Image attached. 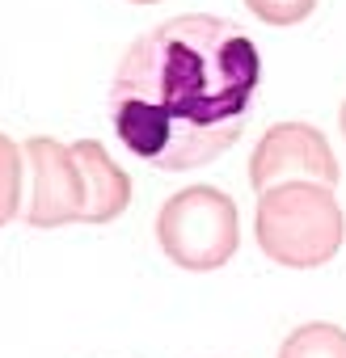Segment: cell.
Returning a JSON list of instances; mask_svg holds the SVG:
<instances>
[{
  "instance_id": "1",
  "label": "cell",
  "mask_w": 346,
  "mask_h": 358,
  "mask_svg": "<svg viewBox=\"0 0 346 358\" xmlns=\"http://www.w3.org/2000/svg\"><path fill=\"white\" fill-rule=\"evenodd\" d=\"M258 85L262 55L237 22L182 13L123 51L110 76V127L160 173L203 169L237 148Z\"/></svg>"
},
{
  "instance_id": "2",
  "label": "cell",
  "mask_w": 346,
  "mask_h": 358,
  "mask_svg": "<svg viewBox=\"0 0 346 358\" xmlns=\"http://www.w3.org/2000/svg\"><path fill=\"white\" fill-rule=\"evenodd\" d=\"M258 249L287 270H317L338 257L346 241V215L329 186L321 182H283L258 194L254 215Z\"/></svg>"
},
{
  "instance_id": "3",
  "label": "cell",
  "mask_w": 346,
  "mask_h": 358,
  "mask_svg": "<svg viewBox=\"0 0 346 358\" xmlns=\"http://www.w3.org/2000/svg\"><path fill=\"white\" fill-rule=\"evenodd\" d=\"M156 245L186 274H212L237 257L241 215L220 186H186L156 211Z\"/></svg>"
},
{
  "instance_id": "4",
  "label": "cell",
  "mask_w": 346,
  "mask_h": 358,
  "mask_svg": "<svg viewBox=\"0 0 346 358\" xmlns=\"http://www.w3.org/2000/svg\"><path fill=\"white\" fill-rule=\"evenodd\" d=\"M338 156L329 148V139L308 127V122H270L249 156V190L266 194L283 182H321V186H338Z\"/></svg>"
},
{
  "instance_id": "5",
  "label": "cell",
  "mask_w": 346,
  "mask_h": 358,
  "mask_svg": "<svg viewBox=\"0 0 346 358\" xmlns=\"http://www.w3.org/2000/svg\"><path fill=\"white\" fill-rule=\"evenodd\" d=\"M26 164L34 173V190L26 203V224L30 228H64V224H85V177L72 160V148L34 135L26 139Z\"/></svg>"
},
{
  "instance_id": "6",
  "label": "cell",
  "mask_w": 346,
  "mask_h": 358,
  "mask_svg": "<svg viewBox=\"0 0 346 358\" xmlns=\"http://www.w3.org/2000/svg\"><path fill=\"white\" fill-rule=\"evenodd\" d=\"M72 160L85 177V224H110L131 207V177L110 160V152L97 139L68 143Z\"/></svg>"
},
{
  "instance_id": "7",
  "label": "cell",
  "mask_w": 346,
  "mask_h": 358,
  "mask_svg": "<svg viewBox=\"0 0 346 358\" xmlns=\"http://www.w3.org/2000/svg\"><path fill=\"white\" fill-rule=\"evenodd\" d=\"M279 358H346V329L329 320H308L283 337Z\"/></svg>"
},
{
  "instance_id": "8",
  "label": "cell",
  "mask_w": 346,
  "mask_h": 358,
  "mask_svg": "<svg viewBox=\"0 0 346 358\" xmlns=\"http://www.w3.org/2000/svg\"><path fill=\"white\" fill-rule=\"evenodd\" d=\"M22 164H26V148H18L0 131V228L22 211Z\"/></svg>"
},
{
  "instance_id": "9",
  "label": "cell",
  "mask_w": 346,
  "mask_h": 358,
  "mask_svg": "<svg viewBox=\"0 0 346 358\" xmlns=\"http://www.w3.org/2000/svg\"><path fill=\"white\" fill-rule=\"evenodd\" d=\"M317 5L321 0H245V9L266 26H300L312 17Z\"/></svg>"
},
{
  "instance_id": "10",
  "label": "cell",
  "mask_w": 346,
  "mask_h": 358,
  "mask_svg": "<svg viewBox=\"0 0 346 358\" xmlns=\"http://www.w3.org/2000/svg\"><path fill=\"white\" fill-rule=\"evenodd\" d=\"M338 127H342V139H346V101H342V110H338Z\"/></svg>"
},
{
  "instance_id": "11",
  "label": "cell",
  "mask_w": 346,
  "mask_h": 358,
  "mask_svg": "<svg viewBox=\"0 0 346 358\" xmlns=\"http://www.w3.org/2000/svg\"><path fill=\"white\" fill-rule=\"evenodd\" d=\"M127 5H160V0H127Z\"/></svg>"
}]
</instances>
